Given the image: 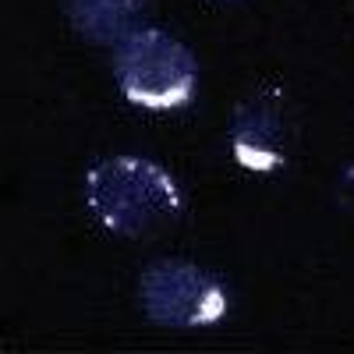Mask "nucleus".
Wrapping results in <instances>:
<instances>
[{
  "label": "nucleus",
  "instance_id": "1",
  "mask_svg": "<svg viewBox=\"0 0 354 354\" xmlns=\"http://www.w3.org/2000/svg\"><path fill=\"white\" fill-rule=\"evenodd\" d=\"M85 202L103 230L145 238L181 216V188L153 160L110 156L85 174Z\"/></svg>",
  "mask_w": 354,
  "mask_h": 354
},
{
  "label": "nucleus",
  "instance_id": "2",
  "mask_svg": "<svg viewBox=\"0 0 354 354\" xmlns=\"http://www.w3.org/2000/svg\"><path fill=\"white\" fill-rule=\"evenodd\" d=\"M113 78L121 96L142 110H181L198 88V61L160 28H135L113 46Z\"/></svg>",
  "mask_w": 354,
  "mask_h": 354
},
{
  "label": "nucleus",
  "instance_id": "3",
  "mask_svg": "<svg viewBox=\"0 0 354 354\" xmlns=\"http://www.w3.org/2000/svg\"><path fill=\"white\" fill-rule=\"evenodd\" d=\"M142 312L170 330L213 326L227 315V290L220 277L181 259H160L145 266L138 280Z\"/></svg>",
  "mask_w": 354,
  "mask_h": 354
},
{
  "label": "nucleus",
  "instance_id": "4",
  "mask_svg": "<svg viewBox=\"0 0 354 354\" xmlns=\"http://www.w3.org/2000/svg\"><path fill=\"white\" fill-rule=\"evenodd\" d=\"M230 153L238 167L252 174H277L283 170L290 145H294V121L280 88H255L230 113Z\"/></svg>",
  "mask_w": 354,
  "mask_h": 354
},
{
  "label": "nucleus",
  "instance_id": "5",
  "mask_svg": "<svg viewBox=\"0 0 354 354\" xmlns=\"http://www.w3.org/2000/svg\"><path fill=\"white\" fill-rule=\"evenodd\" d=\"M64 11L82 39L117 46L138 28L145 0H64Z\"/></svg>",
  "mask_w": 354,
  "mask_h": 354
},
{
  "label": "nucleus",
  "instance_id": "6",
  "mask_svg": "<svg viewBox=\"0 0 354 354\" xmlns=\"http://www.w3.org/2000/svg\"><path fill=\"white\" fill-rule=\"evenodd\" d=\"M337 192H340V205H344V209L354 216V167H351V170L340 177V188H337Z\"/></svg>",
  "mask_w": 354,
  "mask_h": 354
}]
</instances>
